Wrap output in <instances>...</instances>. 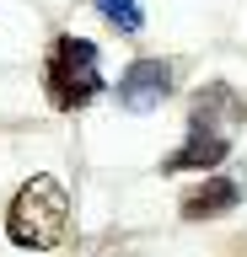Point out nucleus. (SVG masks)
<instances>
[{"label": "nucleus", "mask_w": 247, "mask_h": 257, "mask_svg": "<svg viewBox=\"0 0 247 257\" xmlns=\"http://www.w3.org/2000/svg\"><path fill=\"white\" fill-rule=\"evenodd\" d=\"M6 236L22 252H54L70 236V193H65V182L49 177V172L27 177L17 188V198H11V209H6Z\"/></svg>", "instance_id": "nucleus-1"}, {"label": "nucleus", "mask_w": 247, "mask_h": 257, "mask_svg": "<svg viewBox=\"0 0 247 257\" xmlns=\"http://www.w3.org/2000/svg\"><path fill=\"white\" fill-rule=\"evenodd\" d=\"M43 91H49V102L59 112H75V107H86V102H97V96L108 91L102 48L92 43V38H75V32L54 38L49 59H43Z\"/></svg>", "instance_id": "nucleus-2"}, {"label": "nucleus", "mask_w": 247, "mask_h": 257, "mask_svg": "<svg viewBox=\"0 0 247 257\" xmlns=\"http://www.w3.org/2000/svg\"><path fill=\"white\" fill-rule=\"evenodd\" d=\"M242 198H247V177H242V172H204V182H199V188L183 193L178 214H183L188 225H199V220H220V214H231Z\"/></svg>", "instance_id": "nucleus-3"}, {"label": "nucleus", "mask_w": 247, "mask_h": 257, "mask_svg": "<svg viewBox=\"0 0 247 257\" xmlns=\"http://www.w3.org/2000/svg\"><path fill=\"white\" fill-rule=\"evenodd\" d=\"M167 91H172V59H134L118 75V107H129V112L161 107Z\"/></svg>", "instance_id": "nucleus-4"}, {"label": "nucleus", "mask_w": 247, "mask_h": 257, "mask_svg": "<svg viewBox=\"0 0 247 257\" xmlns=\"http://www.w3.org/2000/svg\"><path fill=\"white\" fill-rule=\"evenodd\" d=\"M220 161H231V140L220 128H188V140L161 161V172H215Z\"/></svg>", "instance_id": "nucleus-5"}, {"label": "nucleus", "mask_w": 247, "mask_h": 257, "mask_svg": "<svg viewBox=\"0 0 247 257\" xmlns=\"http://www.w3.org/2000/svg\"><path fill=\"white\" fill-rule=\"evenodd\" d=\"M220 118H247V102L231 91L226 80H215V86H199L194 107H188V128H215Z\"/></svg>", "instance_id": "nucleus-6"}, {"label": "nucleus", "mask_w": 247, "mask_h": 257, "mask_svg": "<svg viewBox=\"0 0 247 257\" xmlns=\"http://www.w3.org/2000/svg\"><path fill=\"white\" fill-rule=\"evenodd\" d=\"M97 6V16L108 22V27H118L124 38H134V32L145 27V11H140V0H92Z\"/></svg>", "instance_id": "nucleus-7"}]
</instances>
